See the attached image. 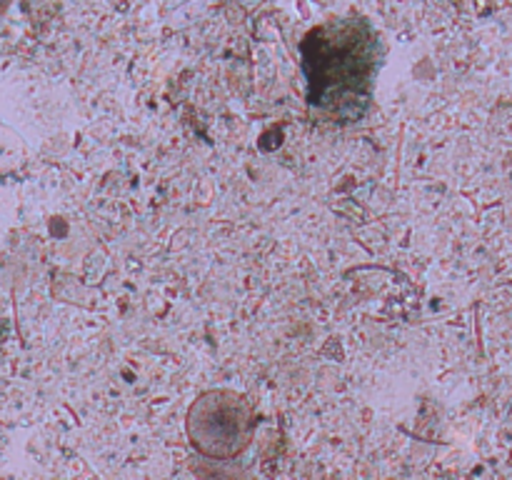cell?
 <instances>
[{
	"label": "cell",
	"instance_id": "6da1fadb",
	"mask_svg": "<svg viewBox=\"0 0 512 480\" xmlns=\"http://www.w3.org/2000/svg\"><path fill=\"white\" fill-rule=\"evenodd\" d=\"M373 68L375 35L360 20L328 23L305 40L310 103L320 108L368 103Z\"/></svg>",
	"mask_w": 512,
	"mask_h": 480
},
{
	"label": "cell",
	"instance_id": "7a4b0ae2",
	"mask_svg": "<svg viewBox=\"0 0 512 480\" xmlns=\"http://www.w3.org/2000/svg\"><path fill=\"white\" fill-rule=\"evenodd\" d=\"M255 415L248 400L233 390L200 395L188 413V435L195 450L208 458L230 460L250 445Z\"/></svg>",
	"mask_w": 512,
	"mask_h": 480
}]
</instances>
